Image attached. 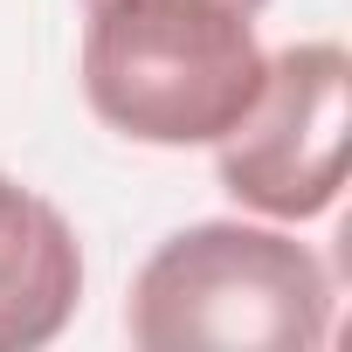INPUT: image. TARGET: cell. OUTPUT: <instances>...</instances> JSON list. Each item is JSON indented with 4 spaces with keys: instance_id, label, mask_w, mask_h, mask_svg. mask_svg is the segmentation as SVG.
I'll use <instances>...</instances> for the list:
<instances>
[{
    "instance_id": "cell-1",
    "label": "cell",
    "mask_w": 352,
    "mask_h": 352,
    "mask_svg": "<svg viewBox=\"0 0 352 352\" xmlns=\"http://www.w3.org/2000/svg\"><path fill=\"white\" fill-rule=\"evenodd\" d=\"M83 97L159 152L221 145L263 90L256 14L235 0H83Z\"/></svg>"
},
{
    "instance_id": "cell-2",
    "label": "cell",
    "mask_w": 352,
    "mask_h": 352,
    "mask_svg": "<svg viewBox=\"0 0 352 352\" xmlns=\"http://www.w3.org/2000/svg\"><path fill=\"white\" fill-rule=\"evenodd\" d=\"M124 331L145 352H318L331 338V270L283 228L194 221L131 276Z\"/></svg>"
},
{
    "instance_id": "cell-3",
    "label": "cell",
    "mask_w": 352,
    "mask_h": 352,
    "mask_svg": "<svg viewBox=\"0 0 352 352\" xmlns=\"http://www.w3.org/2000/svg\"><path fill=\"white\" fill-rule=\"evenodd\" d=\"M352 56L345 42H290L263 63V90L214 145L221 187L270 221H318L345 187Z\"/></svg>"
},
{
    "instance_id": "cell-4",
    "label": "cell",
    "mask_w": 352,
    "mask_h": 352,
    "mask_svg": "<svg viewBox=\"0 0 352 352\" xmlns=\"http://www.w3.org/2000/svg\"><path fill=\"white\" fill-rule=\"evenodd\" d=\"M83 304V249L56 201L35 187L0 194V352L49 345Z\"/></svg>"
},
{
    "instance_id": "cell-5",
    "label": "cell",
    "mask_w": 352,
    "mask_h": 352,
    "mask_svg": "<svg viewBox=\"0 0 352 352\" xmlns=\"http://www.w3.org/2000/svg\"><path fill=\"white\" fill-rule=\"evenodd\" d=\"M235 8H242V14H263V8H270V0H235Z\"/></svg>"
},
{
    "instance_id": "cell-6",
    "label": "cell",
    "mask_w": 352,
    "mask_h": 352,
    "mask_svg": "<svg viewBox=\"0 0 352 352\" xmlns=\"http://www.w3.org/2000/svg\"><path fill=\"white\" fill-rule=\"evenodd\" d=\"M8 187H14V180H8V173H0V194H8Z\"/></svg>"
}]
</instances>
